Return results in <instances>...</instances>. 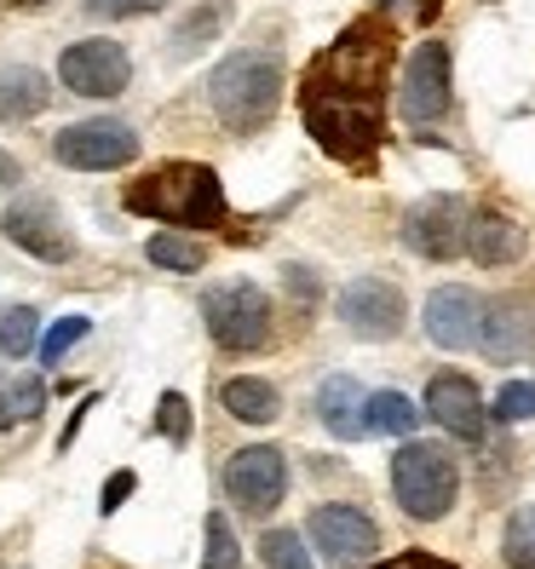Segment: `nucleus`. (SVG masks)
Returning a JSON list of instances; mask_svg holds the SVG:
<instances>
[{"instance_id": "1", "label": "nucleus", "mask_w": 535, "mask_h": 569, "mask_svg": "<svg viewBox=\"0 0 535 569\" xmlns=\"http://www.w3.org/2000/svg\"><path fill=\"white\" fill-rule=\"evenodd\" d=\"M127 213L139 219H161V224H225L230 202H225V184L214 167L202 161H161L150 167L145 179H132L127 196H121Z\"/></svg>"}, {"instance_id": "2", "label": "nucleus", "mask_w": 535, "mask_h": 569, "mask_svg": "<svg viewBox=\"0 0 535 569\" xmlns=\"http://www.w3.org/2000/svg\"><path fill=\"white\" fill-rule=\"evenodd\" d=\"M386 70H392V29L380 18H363V23H351L346 36L311 63L306 92L351 98V104H380Z\"/></svg>"}, {"instance_id": "3", "label": "nucleus", "mask_w": 535, "mask_h": 569, "mask_svg": "<svg viewBox=\"0 0 535 569\" xmlns=\"http://www.w3.org/2000/svg\"><path fill=\"white\" fill-rule=\"evenodd\" d=\"M208 98H214V116L230 132H259L283 104V58L265 47L225 52L219 70L208 76Z\"/></svg>"}, {"instance_id": "4", "label": "nucleus", "mask_w": 535, "mask_h": 569, "mask_svg": "<svg viewBox=\"0 0 535 569\" xmlns=\"http://www.w3.org/2000/svg\"><path fill=\"white\" fill-rule=\"evenodd\" d=\"M392 489H397V507L415 523H438V518H449L455 495H460V466L444 443L409 438L392 455Z\"/></svg>"}, {"instance_id": "5", "label": "nucleus", "mask_w": 535, "mask_h": 569, "mask_svg": "<svg viewBox=\"0 0 535 569\" xmlns=\"http://www.w3.org/2000/svg\"><path fill=\"white\" fill-rule=\"evenodd\" d=\"M306 127L317 150H328L334 161L346 167H363L375 161L380 150V104H351V98H323V92H306Z\"/></svg>"}, {"instance_id": "6", "label": "nucleus", "mask_w": 535, "mask_h": 569, "mask_svg": "<svg viewBox=\"0 0 535 569\" xmlns=\"http://www.w3.org/2000/svg\"><path fill=\"white\" fill-rule=\"evenodd\" d=\"M202 322L225 351H265L271 346V299L254 282H225L202 293Z\"/></svg>"}, {"instance_id": "7", "label": "nucleus", "mask_w": 535, "mask_h": 569, "mask_svg": "<svg viewBox=\"0 0 535 569\" xmlns=\"http://www.w3.org/2000/svg\"><path fill=\"white\" fill-rule=\"evenodd\" d=\"M52 156L76 173H116L139 156V132L132 121H116V116H98V121H70L52 139Z\"/></svg>"}, {"instance_id": "8", "label": "nucleus", "mask_w": 535, "mask_h": 569, "mask_svg": "<svg viewBox=\"0 0 535 569\" xmlns=\"http://www.w3.org/2000/svg\"><path fill=\"white\" fill-rule=\"evenodd\" d=\"M0 230H7L12 248H23L41 264H70L76 259V230L63 224L52 196H18V202L0 213Z\"/></svg>"}, {"instance_id": "9", "label": "nucleus", "mask_w": 535, "mask_h": 569, "mask_svg": "<svg viewBox=\"0 0 535 569\" xmlns=\"http://www.w3.org/2000/svg\"><path fill=\"white\" fill-rule=\"evenodd\" d=\"M466 224H473V208L460 202V196H426L404 213V248L444 264V259H460L466 253Z\"/></svg>"}, {"instance_id": "10", "label": "nucleus", "mask_w": 535, "mask_h": 569, "mask_svg": "<svg viewBox=\"0 0 535 569\" xmlns=\"http://www.w3.org/2000/svg\"><path fill=\"white\" fill-rule=\"evenodd\" d=\"M225 495L237 500L242 512H254V518L277 512L283 495H288V460H283V449H271V443L237 449L230 466H225Z\"/></svg>"}, {"instance_id": "11", "label": "nucleus", "mask_w": 535, "mask_h": 569, "mask_svg": "<svg viewBox=\"0 0 535 569\" xmlns=\"http://www.w3.org/2000/svg\"><path fill=\"white\" fill-rule=\"evenodd\" d=\"M58 81L70 87V92H81V98H116V92H127V81H132V58H127L121 41L92 36V41L63 47Z\"/></svg>"}, {"instance_id": "12", "label": "nucleus", "mask_w": 535, "mask_h": 569, "mask_svg": "<svg viewBox=\"0 0 535 569\" xmlns=\"http://www.w3.org/2000/svg\"><path fill=\"white\" fill-rule=\"evenodd\" d=\"M334 311H340V322L357 333V340H397L404 333V293H397V282H380V277H351L340 288V299H334Z\"/></svg>"}, {"instance_id": "13", "label": "nucleus", "mask_w": 535, "mask_h": 569, "mask_svg": "<svg viewBox=\"0 0 535 569\" xmlns=\"http://www.w3.org/2000/svg\"><path fill=\"white\" fill-rule=\"evenodd\" d=\"M449 47L444 41H420L409 52V70H404V87H397V110L404 121L426 127V121H444L449 116Z\"/></svg>"}, {"instance_id": "14", "label": "nucleus", "mask_w": 535, "mask_h": 569, "mask_svg": "<svg viewBox=\"0 0 535 569\" xmlns=\"http://www.w3.org/2000/svg\"><path fill=\"white\" fill-rule=\"evenodd\" d=\"M306 535L323 547L328 563H369L380 552V523L363 507H340V500H334V507H317Z\"/></svg>"}, {"instance_id": "15", "label": "nucleus", "mask_w": 535, "mask_h": 569, "mask_svg": "<svg viewBox=\"0 0 535 569\" xmlns=\"http://www.w3.org/2000/svg\"><path fill=\"white\" fill-rule=\"evenodd\" d=\"M426 340L432 346H444V351H466V346H478V328H484V299L473 288H460V282H444V288H432L426 293Z\"/></svg>"}, {"instance_id": "16", "label": "nucleus", "mask_w": 535, "mask_h": 569, "mask_svg": "<svg viewBox=\"0 0 535 569\" xmlns=\"http://www.w3.org/2000/svg\"><path fill=\"white\" fill-rule=\"evenodd\" d=\"M478 346L489 362H518L535 351V306L524 293H501L484 299V328H478Z\"/></svg>"}, {"instance_id": "17", "label": "nucleus", "mask_w": 535, "mask_h": 569, "mask_svg": "<svg viewBox=\"0 0 535 569\" xmlns=\"http://www.w3.org/2000/svg\"><path fill=\"white\" fill-rule=\"evenodd\" d=\"M426 415L460 443H484V431H489V409H484L478 386L466 375H438L432 380L426 386Z\"/></svg>"}, {"instance_id": "18", "label": "nucleus", "mask_w": 535, "mask_h": 569, "mask_svg": "<svg viewBox=\"0 0 535 569\" xmlns=\"http://www.w3.org/2000/svg\"><path fill=\"white\" fill-rule=\"evenodd\" d=\"M524 248H529V237H524V224L513 219V213H473V224H466V253H473L478 264H518L524 259Z\"/></svg>"}, {"instance_id": "19", "label": "nucleus", "mask_w": 535, "mask_h": 569, "mask_svg": "<svg viewBox=\"0 0 535 569\" xmlns=\"http://www.w3.org/2000/svg\"><path fill=\"white\" fill-rule=\"evenodd\" d=\"M317 420H323L340 443L363 438V386H357L351 375H328V380L317 386Z\"/></svg>"}, {"instance_id": "20", "label": "nucleus", "mask_w": 535, "mask_h": 569, "mask_svg": "<svg viewBox=\"0 0 535 569\" xmlns=\"http://www.w3.org/2000/svg\"><path fill=\"white\" fill-rule=\"evenodd\" d=\"M52 104V81L29 63H7L0 70V121H36Z\"/></svg>"}, {"instance_id": "21", "label": "nucleus", "mask_w": 535, "mask_h": 569, "mask_svg": "<svg viewBox=\"0 0 535 569\" xmlns=\"http://www.w3.org/2000/svg\"><path fill=\"white\" fill-rule=\"evenodd\" d=\"M219 403L230 420H242V426H271L283 415V397L271 380H254V375H237V380H225L219 386Z\"/></svg>"}, {"instance_id": "22", "label": "nucleus", "mask_w": 535, "mask_h": 569, "mask_svg": "<svg viewBox=\"0 0 535 569\" xmlns=\"http://www.w3.org/2000/svg\"><path fill=\"white\" fill-rule=\"evenodd\" d=\"M225 18H230V0H202V7H190L174 29V58H196L202 47H214Z\"/></svg>"}, {"instance_id": "23", "label": "nucleus", "mask_w": 535, "mask_h": 569, "mask_svg": "<svg viewBox=\"0 0 535 569\" xmlns=\"http://www.w3.org/2000/svg\"><path fill=\"white\" fill-rule=\"evenodd\" d=\"M420 409L409 403L404 391H375L363 397V431H386V438H415Z\"/></svg>"}, {"instance_id": "24", "label": "nucleus", "mask_w": 535, "mask_h": 569, "mask_svg": "<svg viewBox=\"0 0 535 569\" xmlns=\"http://www.w3.org/2000/svg\"><path fill=\"white\" fill-rule=\"evenodd\" d=\"M47 409V380L41 375H0V431H12L18 420H36Z\"/></svg>"}, {"instance_id": "25", "label": "nucleus", "mask_w": 535, "mask_h": 569, "mask_svg": "<svg viewBox=\"0 0 535 569\" xmlns=\"http://www.w3.org/2000/svg\"><path fill=\"white\" fill-rule=\"evenodd\" d=\"M145 259L161 264V271L190 277V271H202V264H208V248L196 242V237H185V230H156V237L145 242Z\"/></svg>"}, {"instance_id": "26", "label": "nucleus", "mask_w": 535, "mask_h": 569, "mask_svg": "<svg viewBox=\"0 0 535 569\" xmlns=\"http://www.w3.org/2000/svg\"><path fill=\"white\" fill-rule=\"evenodd\" d=\"M36 346H41V311L36 306L0 311V357H29Z\"/></svg>"}, {"instance_id": "27", "label": "nucleus", "mask_w": 535, "mask_h": 569, "mask_svg": "<svg viewBox=\"0 0 535 569\" xmlns=\"http://www.w3.org/2000/svg\"><path fill=\"white\" fill-rule=\"evenodd\" d=\"M259 558H265V569H317V558L306 552V535H294V529H265Z\"/></svg>"}, {"instance_id": "28", "label": "nucleus", "mask_w": 535, "mask_h": 569, "mask_svg": "<svg viewBox=\"0 0 535 569\" xmlns=\"http://www.w3.org/2000/svg\"><path fill=\"white\" fill-rule=\"evenodd\" d=\"M501 558L513 569H535V507H518L507 518V541H501Z\"/></svg>"}, {"instance_id": "29", "label": "nucleus", "mask_w": 535, "mask_h": 569, "mask_svg": "<svg viewBox=\"0 0 535 569\" xmlns=\"http://www.w3.org/2000/svg\"><path fill=\"white\" fill-rule=\"evenodd\" d=\"M190 431H196V420H190L185 391H161V397H156V438H167V443H190Z\"/></svg>"}, {"instance_id": "30", "label": "nucleus", "mask_w": 535, "mask_h": 569, "mask_svg": "<svg viewBox=\"0 0 535 569\" xmlns=\"http://www.w3.org/2000/svg\"><path fill=\"white\" fill-rule=\"evenodd\" d=\"M242 547H237V529L225 523V512L208 518V547H202V569H237Z\"/></svg>"}, {"instance_id": "31", "label": "nucleus", "mask_w": 535, "mask_h": 569, "mask_svg": "<svg viewBox=\"0 0 535 569\" xmlns=\"http://www.w3.org/2000/svg\"><path fill=\"white\" fill-rule=\"evenodd\" d=\"M501 426H518V420H535V380H507L495 391V409H489Z\"/></svg>"}, {"instance_id": "32", "label": "nucleus", "mask_w": 535, "mask_h": 569, "mask_svg": "<svg viewBox=\"0 0 535 569\" xmlns=\"http://www.w3.org/2000/svg\"><path fill=\"white\" fill-rule=\"evenodd\" d=\"M87 328H92L87 317H58V322H52V328L41 333V362H58L63 351H70V346L81 340V333H87Z\"/></svg>"}, {"instance_id": "33", "label": "nucleus", "mask_w": 535, "mask_h": 569, "mask_svg": "<svg viewBox=\"0 0 535 569\" xmlns=\"http://www.w3.org/2000/svg\"><path fill=\"white\" fill-rule=\"evenodd\" d=\"M132 489H139V472H110L105 495H98V512H105V518H110V512H121Z\"/></svg>"}, {"instance_id": "34", "label": "nucleus", "mask_w": 535, "mask_h": 569, "mask_svg": "<svg viewBox=\"0 0 535 569\" xmlns=\"http://www.w3.org/2000/svg\"><path fill=\"white\" fill-rule=\"evenodd\" d=\"M98 18H139V12H161L167 0H87Z\"/></svg>"}, {"instance_id": "35", "label": "nucleus", "mask_w": 535, "mask_h": 569, "mask_svg": "<svg viewBox=\"0 0 535 569\" xmlns=\"http://www.w3.org/2000/svg\"><path fill=\"white\" fill-rule=\"evenodd\" d=\"M283 282H288V293L299 299V306H311V299L323 293V277H317V271H306V264H288Z\"/></svg>"}, {"instance_id": "36", "label": "nucleus", "mask_w": 535, "mask_h": 569, "mask_svg": "<svg viewBox=\"0 0 535 569\" xmlns=\"http://www.w3.org/2000/svg\"><path fill=\"white\" fill-rule=\"evenodd\" d=\"M375 569H455V563L432 558V552H404V558H386V563H375Z\"/></svg>"}, {"instance_id": "37", "label": "nucleus", "mask_w": 535, "mask_h": 569, "mask_svg": "<svg viewBox=\"0 0 535 569\" xmlns=\"http://www.w3.org/2000/svg\"><path fill=\"white\" fill-rule=\"evenodd\" d=\"M23 179V167H18V156H7V150H0V190H12Z\"/></svg>"}, {"instance_id": "38", "label": "nucleus", "mask_w": 535, "mask_h": 569, "mask_svg": "<svg viewBox=\"0 0 535 569\" xmlns=\"http://www.w3.org/2000/svg\"><path fill=\"white\" fill-rule=\"evenodd\" d=\"M18 7H47V0H18Z\"/></svg>"}]
</instances>
